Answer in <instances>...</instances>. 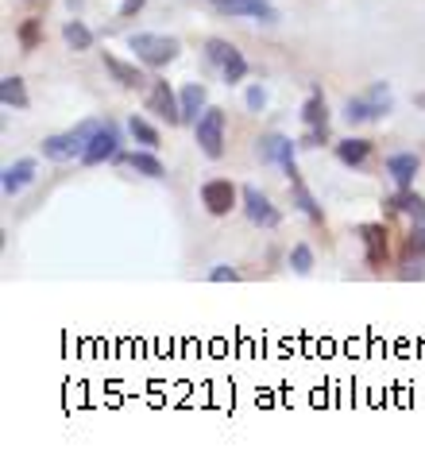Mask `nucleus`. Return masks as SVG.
Returning a JSON list of instances; mask_svg holds the SVG:
<instances>
[{
	"label": "nucleus",
	"mask_w": 425,
	"mask_h": 460,
	"mask_svg": "<svg viewBox=\"0 0 425 460\" xmlns=\"http://www.w3.org/2000/svg\"><path fill=\"white\" fill-rule=\"evenodd\" d=\"M109 117H89L82 120L77 128H70V132H58V136H47L43 144H39V151H43V159L50 163H70V159H82L85 155V147H89V139H93V132L101 124H105Z\"/></svg>",
	"instance_id": "f257e3e1"
},
{
	"label": "nucleus",
	"mask_w": 425,
	"mask_h": 460,
	"mask_svg": "<svg viewBox=\"0 0 425 460\" xmlns=\"http://www.w3.org/2000/svg\"><path fill=\"white\" fill-rule=\"evenodd\" d=\"M16 40H20L23 50H35L39 40H43V20H23L20 31H16Z\"/></svg>",
	"instance_id": "a878e982"
},
{
	"label": "nucleus",
	"mask_w": 425,
	"mask_h": 460,
	"mask_svg": "<svg viewBox=\"0 0 425 460\" xmlns=\"http://www.w3.org/2000/svg\"><path fill=\"white\" fill-rule=\"evenodd\" d=\"M128 136L136 139L139 147H151V151H159V144H163V136H159V128H155L151 120H144V117H128Z\"/></svg>",
	"instance_id": "5701e85b"
},
{
	"label": "nucleus",
	"mask_w": 425,
	"mask_h": 460,
	"mask_svg": "<svg viewBox=\"0 0 425 460\" xmlns=\"http://www.w3.org/2000/svg\"><path fill=\"white\" fill-rule=\"evenodd\" d=\"M243 105H248L252 112H263L267 109V89L255 82V85H248V93H243Z\"/></svg>",
	"instance_id": "cd10ccee"
},
{
	"label": "nucleus",
	"mask_w": 425,
	"mask_h": 460,
	"mask_svg": "<svg viewBox=\"0 0 425 460\" xmlns=\"http://www.w3.org/2000/svg\"><path fill=\"white\" fill-rule=\"evenodd\" d=\"M128 50H132L144 66L163 70V66H171V62L182 55V43H178L174 35H159V31H132L128 35Z\"/></svg>",
	"instance_id": "f03ea898"
},
{
	"label": "nucleus",
	"mask_w": 425,
	"mask_h": 460,
	"mask_svg": "<svg viewBox=\"0 0 425 460\" xmlns=\"http://www.w3.org/2000/svg\"><path fill=\"white\" fill-rule=\"evenodd\" d=\"M290 201H294V209H298L302 217H309L314 225H325V213H321L317 198L309 194V186L302 182V174H298V178H290Z\"/></svg>",
	"instance_id": "6ab92c4d"
},
{
	"label": "nucleus",
	"mask_w": 425,
	"mask_h": 460,
	"mask_svg": "<svg viewBox=\"0 0 425 460\" xmlns=\"http://www.w3.org/2000/svg\"><path fill=\"white\" fill-rule=\"evenodd\" d=\"M120 144H124L120 128H116L112 120H105L93 132V139H89V147H85V155L77 159V163H82V167H101V163H112L116 155H120Z\"/></svg>",
	"instance_id": "39448f33"
},
{
	"label": "nucleus",
	"mask_w": 425,
	"mask_h": 460,
	"mask_svg": "<svg viewBox=\"0 0 425 460\" xmlns=\"http://www.w3.org/2000/svg\"><path fill=\"white\" fill-rule=\"evenodd\" d=\"M302 124H305V128L329 124V101H325V93H321L317 85L309 89V97H305V105H302Z\"/></svg>",
	"instance_id": "4be33fe9"
},
{
	"label": "nucleus",
	"mask_w": 425,
	"mask_h": 460,
	"mask_svg": "<svg viewBox=\"0 0 425 460\" xmlns=\"http://www.w3.org/2000/svg\"><path fill=\"white\" fill-rule=\"evenodd\" d=\"M66 8L74 12V16H77V12H82V8H85V0H66Z\"/></svg>",
	"instance_id": "7c9ffc66"
},
{
	"label": "nucleus",
	"mask_w": 425,
	"mask_h": 460,
	"mask_svg": "<svg viewBox=\"0 0 425 460\" xmlns=\"http://www.w3.org/2000/svg\"><path fill=\"white\" fill-rule=\"evenodd\" d=\"M144 4H147V0H120V20L139 16V12H144Z\"/></svg>",
	"instance_id": "c756f323"
},
{
	"label": "nucleus",
	"mask_w": 425,
	"mask_h": 460,
	"mask_svg": "<svg viewBox=\"0 0 425 460\" xmlns=\"http://www.w3.org/2000/svg\"><path fill=\"white\" fill-rule=\"evenodd\" d=\"M391 109H394L391 85H386V82H376V85L367 89V93L348 97V101H344V109H341V117H344L348 124H376V120H383Z\"/></svg>",
	"instance_id": "7ed1b4c3"
},
{
	"label": "nucleus",
	"mask_w": 425,
	"mask_h": 460,
	"mask_svg": "<svg viewBox=\"0 0 425 460\" xmlns=\"http://www.w3.org/2000/svg\"><path fill=\"white\" fill-rule=\"evenodd\" d=\"M329 144V124H321V128H305L302 139H298V147H309V151H317V147H325Z\"/></svg>",
	"instance_id": "bb28decb"
},
{
	"label": "nucleus",
	"mask_w": 425,
	"mask_h": 460,
	"mask_svg": "<svg viewBox=\"0 0 425 460\" xmlns=\"http://www.w3.org/2000/svg\"><path fill=\"white\" fill-rule=\"evenodd\" d=\"M101 62H105V70L112 74V82L120 85V89H144V85H147L144 70H139L136 62H124V58L109 55V50H101Z\"/></svg>",
	"instance_id": "ddd939ff"
},
{
	"label": "nucleus",
	"mask_w": 425,
	"mask_h": 460,
	"mask_svg": "<svg viewBox=\"0 0 425 460\" xmlns=\"http://www.w3.org/2000/svg\"><path fill=\"white\" fill-rule=\"evenodd\" d=\"M383 171L391 174V182L394 186H414V178H418V171H421V159L418 155H410V151H398V155H386L383 159Z\"/></svg>",
	"instance_id": "dca6fc26"
},
{
	"label": "nucleus",
	"mask_w": 425,
	"mask_h": 460,
	"mask_svg": "<svg viewBox=\"0 0 425 460\" xmlns=\"http://www.w3.org/2000/svg\"><path fill=\"white\" fill-rule=\"evenodd\" d=\"M255 155H260L263 167H287L298 155V139L282 136V132H267L260 136V144H255Z\"/></svg>",
	"instance_id": "6e6552de"
},
{
	"label": "nucleus",
	"mask_w": 425,
	"mask_h": 460,
	"mask_svg": "<svg viewBox=\"0 0 425 460\" xmlns=\"http://www.w3.org/2000/svg\"><path fill=\"white\" fill-rule=\"evenodd\" d=\"M217 16L228 20H260V23H279V8L270 0H236V4H221L213 8Z\"/></svg>",
	"instance_id": "9d476101"
},
{
	"label": "nucleus",
	"mask_w": 425,
	"mask_h": 460,
	"mask_svg": "<svg viewBox=\"0 0 425 460\" xmlns=\"http://www.w3.org/2000/svg\"><path fill=\"white\" fill-rule=\"evenodd\" d=\"M35 159H16V163H8L4 171H0V190H4V198H16L23 186L35 178Z\"/></svg>",
	"instance_id": "f3484780"
},
{
	"label": "nucleus",
	"mask_w": 425,
	"mask_h": 460,
	"mask_svg": "<svg viewBox=\"0 0 425 460\" xmlns=\"http://www.w3.org/2000/svg\"><path fill=\"white\" fill-rule=\"evenodd\" d=\"M403 260H421V263H425V225H414V228L406 233Z\"/></svg>",
	"instance_id": "b1692460"
},
{
	"label": "nucleus",
	"mask_w": 425,
	"mask_h": 460,
	"mask_svg": "<svg viewBox=\"0 0 425 460\" xmlns=\"http://www.w3.org/2000/svg\"><path fill=\"white\" fill-rule=\"evenodd\" d=\"M209 4H213V8H221V4H236V0H209Z\"/></svg>",
	"instance_id": "2f4dec72"
},
{
	"label": "nucleus",
	"mask_w": 425,
	"mask_h": 460,
	"mask_svg": "<svg viewBox=\"0 0 425 460\" xmlns=\"http://www.w3.org/2000/svg\"><path fill=\"white\" fill-rule=\"evenodd\" d=\"M0 105H4V109H28L31 105L28 85H23L20 74H8V78H0Z\"/></svg>",
	"instance_id": "412c9836"
},
{
	"label": "nucleus",
	"mask_w": 425,
	"mask_h": 460,
	"mask_svg": "<svg viewBox=\"0 0 425 460\" xmlns=\"http://www.w3.org/2000/svg\"><path fill=\"white\" fill-rule=\"evenodd\" d=\"M414 105H421V109H425V93H418V97H414Z\"/></svg>",
	"instance_id": "473e14b6"
},
{
	"label": "nucleus",
	"mask_w": 425,
	"mask_h": 460,
	"mask_svg": "<svg viewBox=\"0 0 425 460\" xmlns=\"http://www.w3.org/2000/svg\"><path fill=\"white\" fill-rule=\"evenodd\" d=\"M62 43H66L74 55H85V50H93V43H97V35L85 28L77 16H70L66 23H62Z\"/></svg>",
	"instance_id": "aec40b11"
},
{
	"label": "nucleus",
	"mask_w": 425,
	"mask_h": 460,
	"mask_svg": "<svg viewBox=\"0 0 425 460\" xmlns=\"http://www.w3.org/2000/svg\"><path fill=\"white\" fill-rule=\"evenodd\" d=\"M147 112H155L159 120L166 124H182V105H178V93L166 82H151V93H147Z\"/></svg>",
	"instance_id": "1a4fd4ad"
},
{
	"label": "nucleus",
	"mask_w": 425,
	"mask_h": 460,
	"mask_svg": "<svg viewBox=\"0 0 425 460\" xmlns=\"http://www.w3.org/2000/svg\"><path fill=\"white\" fill-rule=\"evenodd\" d=\"M287 263H290L294 275H309V271H314V248H309V244H294Z\"/></svg>",
	"instance_id": "393cba45"
},
{
	"label": "nucleus",
	"mask_w": 425,
	"mask_h": 460,
	"mask_svg": "<svg viewBox=\"0 0 425 460\" xmlns=\"http://www.w3.org/2000/svg\"><path fill=\"white\" fill-rule=\"evenodd\" d=\"M359 240H364L367 267H371V271H383L386 255H391V248H386V228L383 225H359Z\"/></svg>",
	"instance_id": "9b49d317"
},
{
	"label": "nucleus",
	"mask_w": 425,
	"mask_h": 460,
	"mask_svg": "<svg viewBox=\"0 0 425 460\" xmlns=\"http://www.w3.org/2000/svg\"><path fill=\"white\" fill-rule=\"evenodd\" d=\"M240 209H243V217H248L252 225H260V228H279L282 225V213L270 206V198L263 194L260 186H243L240 190Z\"/></svg>",
	"instance_id": "423d86ee"
},
{
	"label": "nucleus",
	"mask_w": 425,
	"mask_h": 460,
	"mask_svg": "<svg viewBox=\"0 0 425 460\" xmlns=\"http://www.w3.org/2000/svg\"><path fill=\"white\" fill-rule=\"evenodd\" d=\"M240 201V190L228 182V178H209V182L201 186V206L209 217H228L232 209H236Z\"/></svg>",
	"instance_id": "0eeeda50"
},
{
	"label": "nucleus",
	"mask_w": 425,
	"mask_h": 460,
	"mask_svg": "<svg viewBox=\"0 0 425 460\" xmlns=\"http://www.w3.org/2000/svg\"><path fill=\"white\" fill-rule=\"evenodd\" d=\"M236 279H240V271L232 263H217L209 271V283H236Z\"/></svg>",
	"instance_id": "c85d7f7f"
},
{
	"label": "nucleus",
	"mask_w": 425,
	"mask_h": 460,
	"mask_svg": "<svg viewBox=\"0 0 425 460\" xmlns=\"http://www.w3.org/2000/svg\"><path fill=\"white\" fill-rule=\"evenodd\" d=\"M383 206L391 209V213H403V217H410V221H414V225H425V198H421V194H414V186H406V190L398 186L394 194L383 201Z\"/></svg>",
	"instance_id": "2eb2a0df"
},
{
	"label": "nucleus",
	"mask_w": 425,
	"mask_h": 460,
	"mask_svg": "<svg viewBox=\"0 0 425 460\" xmlns=\"http://www.w3.org/2000/svg\"><path fill=\"white\" fill-rule=\"evenodd\" d=\"M178 105H182V124H198L201 112L209 109V89L201 82H186L178 89Z\"/></svg>",
	"instance_id": "f8f14e48"
},
{
	"label": "nucleus",
	"mask_w": 425,
	"mask_h": 460,
	"mask_svg": "<svg viewBox=\"0 0 425 460\" xmlns=\"http://www.w3.org/2000/svg\"><path fill=\"white\" fill-rule=\"evenodd\" d=\"M371 151H376V144H371V139H364V136H348V139H341V144H337V159L344 163V167L359 171V167H367Z\"/></svg>",
	"instance_id": "a211bd4d"
},
{
	"label": "nucleus",
	"mask_w": 425,
	"mask_h": 460,
	"mask_svg": "<svg viewBox=\"0 0 425 460\" xmlns=\"http://www.w3.org/2000/svg\"><path fill=\"white\" fill-rule=\"evenodd\" d=\"M112 167H132L136 174H144V178H155V182H159V178H166V167L159 163V155H155L151 147H144V151H132V155H116L112 159Z\"/></svg>",
	"instance_id": "4468645a"
},
{
	"label": "nucleus",
	"mask_w": 425,
	"mask_h": 460,
	"mask_svg": "<svg viewBox=\"0 0 425 460\" xmlns=\"http://www.w3.org/2000/svg\"><path fill=\"white\" fill-rule=\"evenodd\" d=\"M225 128H228V117H225V109H217V105L205 109L201 120L193 124V144L201 147L205 159H221L225 155Z\"/></svg>",
	"instance_id": "20e7f679"
}]
</instances>
